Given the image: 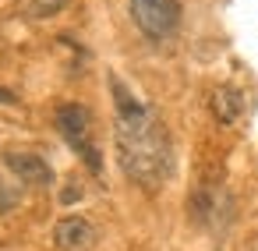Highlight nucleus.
<instances>
[{
  "label": "nucleus",
  "instance_id": "nucleus-3",
  "mask_svg": "<svg viewBox=\"0 0 258 251\" xmlns=\"http://www.w3.org/2000/svg\"><path fill=\"white\" fill-rule=\"evenodd\" d=\"M131 18L149 39H166L180 22V0H131Z\"/></svg>",
  "mask_w": 258,
  "mask_h": 251
},
{
  "label": "nucleus",
  "instance_id": "nucleus-6",
  "mask_svg": "<svg viewBox=\"0 0 258 251\" xmlns=\"http://www.w3.org/2000/svg\"><path fill=\"white\" fill-rule=\"evenodd\" d=\"M64 4H68V0H22V8H25L29 15H36V18H50V15H57Z\"/></svg>",
  "mask_w": 258,
  "mask_h": 251
},
{
  "label": "nucleus",
  "instance_id": "nucleus-2",
  "mask_svg": "<svg viewBox=\"0 0 258 251\" xmlns=\"http://www.w3.org/2000/svg\"><path fill=\"white\" fill-rule=\"evenodd\" d=\"M57 131H60L64 142L85 159V166H89L92 173L103 170L99 149H96V142H92V113H89V106H82V103H64V106H57Z\"/></svg>",
  "mask_w": 258,
  "mask_h": 251
},
{
  "label": "nucleus",
  "instance_id": "nucleus-1",
  "mask_svg": "<svg viewBox=\"0 0 258 251\" xmlns=\"http://www.w3.org/2000/svg\"><path fill=\"white\" fill-rule=\"evenodd\" d=\"M110 89H113V103H117L113 142H117L120 170L142 187H159L170 173V138H166L159 117L145 103H138L117 75H110Z\"/></svg>",
  "mask_w": 258,
  "mask_h": 251
},
{
  "label": "nucleus",
  "instance_id": "nucleus-5",
  "mask_svg": "<svg viewBox=\"0 0 258 251\" xmlns=\"http://www.w3.org/2000/svg\"><path fill=\"white\" fill-rule=\"evenodd\" d=\"M4 163L22 177V180H32V184H50V166L36 156V152H8L4 156Z\"/></svg>",
  "mask_w": 258,
  "mask_h": 251
},
{
  "label": "nucleus",
  "instance_id": "nucleus-4",
  "mask_svg": "<svg viewBox=\"0 0 258 251\" xmlns=\"http://www.w3.org/2000/svg\"><path fill=\"white\" fill-rule=\"evenodd\" d=\"M53 244L60 251H89L96 244V230L89 219L82 216H64L57 226H53Z\"/></svg>",
  "mask_w": 258,
  "mask_h": 251
}]
</instances>
